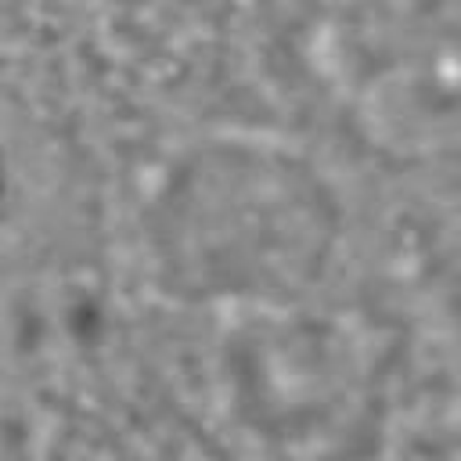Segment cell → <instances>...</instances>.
Masks as SVG:
<instances>
[]
</instances>
